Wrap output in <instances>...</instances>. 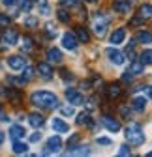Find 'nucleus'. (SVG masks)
<instances>
[{
  "label": "nucleus",
  "instance_id": "20",
  "mask_svg": "<svg viewBox=\"0 0 152 157\" xmlns=\"http://www.w3.org/2000/svg\"><path fill=\"white\" fill-rule=\"evenodd\" d=\"M10 136H11L13 140L21 139V136H25V129H23L21 125H11V127H10Z\"/></svg>",
  "mask_w": 152,
  "mask_h": 157
},
{
  "label": "nucleus",
  "instance_id": "18",
  "mask_svg": "<svg viewBox=\"0 0 152 157\" xmlns=\"http://www.w3.org/2000/svg\"><path fill=\"white\" fill-rule=\"evenodd\" d=\"M53 129H54L56 133H66V131L70 129V125L64 124L60 118H54V120H53Z\"/></svg>",
  "mask_w": 152,
  "mask_h": 157
},
{
  "label": "nucleus",
  "instance_id": "24",
  "mask_svg": "<svg viewBox=\"0 0 152 157\" xmlns=\"http://www.w3.org/2000/svg\"><path fill=\"white\" fill-rule=\"evenodd\" d=\"M137 41L139 43H152V34L150 32H139L137 34Z\"/></svg>",
  "mask_w": 152,
  "mask_h": 157
},
{
  "label": "nucleus",
  "instance_id": "2",
  "mask_svg": "<svg viewBox=\"0 0 152 157\" xmlns=\"http://www.w3.org/2000/svg\"><path fill=\"white\" fill-rule=\"evenodd\" d=\"M126 139L130 140L131 146H141L145 142V133L141 131L139 124H130L126 129Z\"/></svg>",
  "mask_w": 152,
  "mask_h": 157
},
{
  "label": "nucleus",
  "instance_id": "19",
  "mask_svg": "<svg viewBox=\"0 0 152 157\" xmlns=\"http://www.w3.org/2000/svg\"><path fill=\"white\" fill-rule=\"evenodd\" d=\"M28 122H30L32 127H42V125H43V116L38 114V112H34V114L28 116Z\"/></svg>",
  "mask_w": 152,
  "mask_h": 157
},
{
  "label": "nucleus",
  "instance_id": "39",
  "mask_svg": "<svg viewBox=\"0 0 152 157\" xmlns=\"http://www.w3.org/2000/svg\"><path fill=\"white\" fill-rule=\"evenodd\" d=\"M94 32H96L98 36H103V34H105V25H103V23H102V25L98 23L96 26H94Z\"/></svg>",
  "mask_w": 152,
  "mask_h": 157
},
{
  "label": "nucleus",
  "instance_id": "34",
  "mask_svg": "<svg viewBox=\"0 0 152 157\" xmlns=\"http://www.w3.org/2000/svg\"><path fill=\"white\" fill-rule=\"evenodd\" d=\"M23 49H25L26 52H30V51H32V39H30L28 36L23 39Z\"/></svg>",
  "mask_w": 152,
  "mask_h": 157
},
{
  "label": "nucleus",
  "instance_id": "12",
  "mask_svg": "<svg viewBox=\"0 0 152 157\" xmlns=\"http://www.w3.org/2000/svg\"><path fill=\"white\" fill-rule=\"evenodd\" d=\"M75 36H77V41H79V43H88V41H90V34H88V30L83 28V26H77V28H75Z\"/></svg>",
  "mask_w": 152,
  "mask_h": 157
},
{
  "label": "nucleus",
  "instance_id": "53",
  "mask_svg": "<svg viewBox=\"0 0 152 157\" xmlns=\"http://www.w3.org/2000/svg\"><path fill=\"white\" fill-rule=\"evenodd\" d=\"M0 110H2V107H0Z\"/></svg>",
  "mask_w": 152,
  "mask_h": 157
},
{
  "label": "nucleus",
  "instance_id": "50",
  "mask_svg": "<svg viewBox=\"0 0 152 157\" xmlns=\"http://www.w3.org/2000/svg\"><path fill=\"white\" fill-rule=\"evenodd\" d=\"M2 142H4V133L0 131V146H2Z\"/></svg>",
  "mask_w": 152,
  "mask_h": 157
},
{
  "label": "nucleus",
  "instance_id": "21",
  "mask_svg": "<svg viewBox=\"0 0 152 157\" xmlns=\"http://www.w3.org/2000/svg\"><path fill=\"white\" fill-rule=\"evenodd\" d=\"M143 69H145V64L139 60H131V67H130V73H134V75H141L143 73Z\"/></svg>",
  "mask_w": 152,
  "mask_h": 157
},
{
  "label": "nucleus",
  "instance_id": "45",
  "mask_svg": "<svg viewBox=\"0 0 152 157\" xmlns=\"http://www.w3.org/2000/svg\"><path fill=\"white\" fill-rule=\"evenodd\" d=\"M40 139H42V133H34V135L30 136V142H38Z\"/></svg>",
  "mask_w": 152,
  "mask_h": 157
},
{
  "label": "nucleus",
  "instance_id": "25",
  "mask_svg": "<svg viewBox=\"0 0 152 157\" xmlns=\"http://www.w3.org/2000/svg\"><path fill=\"white\" fill-rule=\"evenodd\" d=\"M141 62H143L145 66H150V64H152V51H150V49H146V51L141 52Z\"/></svg>",
  "mask_w": 152,
  "mask_h": 157
},
{
  "label": "nucleus",
  "instance_id": "7",
  "mask_svg": "<svg viewBox=\"0 0 152 157\" xmlns=\"http://www.w3.org/2000/svg\"><path fill=\"white\" fill-rule=\"evenodd\" d=\"M102 124H103L111 133H118V131H120V124L115 120V118H111V116H107V114L102 118Z\"/></svg>",
  "mask_w": 152,
  "mask_h": 157
},
{
  "label": "nucleus",
  "instance_id": "8",
  "mask_svg": "<svg viewBox=\"0 0 152 157\" xmlns=\"http://www.w3.org/2000/svg\"><path fill=\"white\" fill-rule=\"evenodd\" d=\"M77 37H75L73 34H70V32H66L64 36H62V45L66 47V49H70V51H75L77 49Z\"/></svg>",
  "mask_w": 152,
  "mask_h": 157
},
{
  "label": "nucleus",
  "instance_id": "22",
  "mask_svg": "<svg viewBox=\"0 0 152 157\" xmlns=\"http://www.w3.org/2000/svg\"><path fill=\"white\" fill-rule=\"evenodd\" d=\"M77 124H79V125H90V124H92L90 114H88V112H81V114L77 116Z\"/></svg>",
  "mask_w": 152,
  "mask_h": 157
},
{
  "label": "nucleus",
  "instance_id": "41",
  "mask_svg": "<svg viewBox=\"0 0 152 157\" xmlns=\"http://www.w3.org/2000/svg\"><path fill=\"white\" fill-rule=\"evenodd\" d=\"M96 101H98V97H90V99H86V107H88V110L96 109Z\"/></svg>",
  "mask_w": 152,
  "mask_h": 157
},
{
  "label": "nucleus",
  "instance_id": "35",
  "mask_svg": "<svg viewBox=\"0 0 152 157\" xmlns=\"http://www.w3.org/2000/svg\"><path fill=\"white\" fill-rule=\"evenodd\" d=\"M23 69H25V75H23V78H25V81H30V78L34 77V69H32V67H26V66H25Z\"/></svg>",
  "mask_w": 152,
  "mask_h": 157
},
{
  "label": "nucleus",
  "instance_id": "33",
  "mask_svg": "<svg viewBox=\"0 0 152 157\" xmlns=\"http://www.w3.org/2000/svg\"><path fill=\"white\" fill-rule=\"evenodd\" d=\"M62 6L64 8H77L79 6V0H62Z\"/></svg>",
  "mask_w": 152,
  "mask_h": 157
},
{
  "label": "nucleus",
  "instance_id": "48",
  "mask_svg": "<svg viewBox=\"0 0 152 157\" xmlns=\"http://www.w3.org/2000/svg\"><path fill=\"white\" fill-rule=\"evenodd\" d=\"M143 90H145V92H146V94L152 97V86H143Z\"/></svg>",
  "mask_w": 152,
  "mask_h": 157
},
{
  "label": "nucleus",
  "instance_id": "17",
  "mask_svg": "<svg viewBox=\"0 0 152 157\" xmlns=\"http://www.w3.org/2000/svg\"><path fill=\"white\" fill-rule=\"evenodd\" d=\"M47 58H49V62H53V64H60L62 62V52L58 49H49L47 51Z\"/></svg>",
  "mask_w": 152,
  "mask_h": 157
},
{
  "label": "nucleus",
  "instance_id": "32",
  "mask_svg": "<svg viewBox=\"0 0 152 157\" xmlns=\"http://www.w3.org/2000/svg\"><path fill=\"white\" fill-rule=\"evenodd\" d=\"M60 114H62V116H73V114H75V110H73V107L66 105V107H62V109H60Z\"/></svg>",
  "mask_w": 152,
  "mask_h": 157
},
{
  "label": "nucleus",
  "instance_id": "11",
  "mask_svg": "<svg viewBox=\"0 0 152 157\" xmlns=\"http://www.w3.org/2000/svg\"><path fill=\"white\" fill-rule=\"evenodd\" d=\"M2 95H6L10 101H13V103H19V99H21V94H19V90L17 88H2Z\"/></svg>",
  "mask_w": 152,
  "mask_h": 157
},
{
  "label": "nucleus",
  "instance_id": "4",
  "mask_svg": "<svg viewBox=\"0 0 152 157\" xmlns=\"http://www.w3.org/2000/svg\"><path fill=\"white\" fill-rule=\"evenodd\" d=\"M8 66H10L13 71H21V69L26 66V62H25V58H23V56L13 54V56H10V58H8Z\"/></svg>",
  "mask_w": 152,
  "mask_h": 157
},
{
  "label": "nucleus",
  "instance_id": "36",
  "mask_svg": "<svg viewBox=\"0 0 152 157\" xmlns=\"http://www.w3.org/2000/svg\"><path fill=\"white\" fill-rule=\"evenodd\" d=\"M10 23H11V19L4 13H0V26H10Z\"/></svg>",
  "mask_w": 152,
  "mask_h": 157
},
{
  "label": "nucleus",
  "instance_id": "42",
  "mask_svg": "<svg viewBox=\"0 0 152 157\" xmlns=\"http://www.w3.org/2000/svg\"><path fill=\"white\" fill-rule=\"evenodd\" d=\"M25 25H26V26H30V28H34V26L38 25V21H36L34 17H28V19H25Z\"/></svg>",
  "mask_w": 152,
  "mask_h": 157
},
{
  "label": "nucleus",
  "instance_id": "3",
  "mask_svg": "<svg viewBox=\"0 0 152 157\" xmlns=\"http://www.w3.org/2000/svg\"><path fill=\"white\" fill-rule=\"evenodd\" d=\"M62 148V139L60 136H51L47 140V146H45V151L43 153H56Z\"/></svg>",
  "mask_w": 152,
  "mask_h": 157
},
{
  "label": "nucleus",
  "instance_id": "27",
  "mask_svg": "<svg viewBox=\"0 0 152 157\" xmlns=\"http://www.w3.org/2000/svg\"><path fill=\"white\" fill-rule=\"evenodd\" d=\"M28 151V146L25 144V142H17L15 140V144H13V153H26Z\"/></svg>",
  "mask_w": 152,
  "mask_h": 157
},
{
  "label": "nucleus",
  "instance_id": "1",
  "mask_svg": "<svg viewBox=\"0 0 152 157\" xmlns=\"http://www.w3.org/2000/svg\"><path fill=\"white\" fill-rule=\"evenodd\" d=\"M30 101H32V105L42 107V109H54V107H58V99H56V95L51 94V92H34L30 95Z\"/></svg>",
  "mask_w": 152,
  "mask_h": 157
},
{
  "label": "nucleus",
  "instance_id": "28",
  "mask_svg": "<svg viewBox=\"0 0 152 157\" xmlns=\"http://www.w3.org/2000/svg\"><path fill=\"white\" fill-rule=\"evenodd\" d=\"M38 8H40L42 15H49L51 13V8H49V4L45 2V0H38Z\"/></svg>",
  "mask_w": 152,
  "mask_h": 157
},
{
  "label": "nucleus",
  "instance_id": "13",
  "mask_svg": "<svg viewBox=\"0 0 152 157\" xmlns=\"http://www.w3.org/2000/svg\"><path fill=\"white\" fill-rule=\"evenodd\" d=\"M124 37H126V30L124 28H117L115 32L111 34V43L113 45H118V43L124 41Z\"/></svg>",
  "mask_w": 152,
  "mask_h": 157
},
{
  "label": "nucleus",
  "instance_id": "23",
  "mask_svg": "<svg viewBox=\"0 0 152 157\" xmlns=\"http://www.w3.org/2000/svg\"><path fill=\"white\" fill-rule=\"evenodd\" d=\"M139 15H141V19H152V6H150V4H145V6H141V10H139Z\"/></svg>",
  "mask_w": 152,
  "mask_h": 157
},
{
  "label": "nucleus",
  "instance_id": "44",
  "mask_svg": "<svg viewBox=\"0 0 152 157\" xmlns=\"http://www.w3.org/2000/svg\"><path fill=\"white\" fill-rule=\"evenodd\" d=\"M98 144H103V146H109V144H111V139H105V136H100V139H98Z\"/></svg>",
  "mask_w": 152,
  "mask_h": 157
},
{
  "label": "nucleus",
  "instance_id": "15",
  "mask_svg": "<svg viewBox=\"0 0 152 157\" xmlns=\"http://www.w3.org/2000/svg\"><path fill=\"white\" fill-rule=\"evenodd\" d=\"M145 107H146V97H141V95L134 97V101H131V109L137 110V112H143Z\"/></svg>",
  "mask_w": 152,
  "mask_h": 157
},
{
  "label": "nucleus",
  "instance_id": "10",
  "mask_svg": "<svg viewBox=\"0 0 152 157\" xmlns=\"http://www.w3.org/2000/svg\"><path fill=\"white\" fill-rule=\"evenodd\" d=\"M0 39H2V43H6V45H15V43H17V39H19V36H17L15 30L10 28L4 36H0Z\"/></svg>",
  "mask_w": 152,
  "mask_h": 157
},
{
  "label": "nucleus",
  "instance_id": "51",
  "mask_svg": "<svg viewBox=\"0 0 152 157\" xmlns=\"http://www.w3.org/2000/svg\"><path fill=\"white\" fill-rule=\"evenodd\" d=\"M88 2H96V0H88Z\"/></svg>",
  "mask_w": 152,
  "mask_h": 157
},
{
  "label": "nucleus",
  "instance_id": "29",
  "mask_svg": "<svg viewBox=\"0 0 152 157\" xmlns=\"http://www.w3.org/2000/svg\"><path fill=\"white\" fill-rule=\"evenodd\" d=\"M17 4H19V8H21L23 11H30V8H32L30 0H17Z\"/></svg>",
  "mask_w": 152,
  "mask_h": 157
},
{
  "label": "nucleus",
  "instance_id": "37",
  "mask_svg": "<svg viewBox=\"0 0 152 157\" xmlns=\"http://www.w3.org/2000/svg\"><path fill=\"white\" fill-rule=\"evenodd\" d=\"M120 116L126 118V120H130V107H128V105H122V107H120Z\"/></svg>",
  "mask_w": 152,
  "mask_h": 157
},
{
  "label": "nucleus",
  "instance_id": "16",
  "mask_svg": "<svg viewBox=\"0 0 152 157\" xmlns=\"http://www.w3.org/2000/svg\"><path fill=\"white\" fill-rule=\"evenodd\" d=\"M38 73H40L43 78H51L53 77V69L47 62H42V64H38Z\"/></svg>",
  "mask_w": 152,
  "mask_h": 157
},
{
  "label": "nucleus",
  "instance_id": "46",
  "mask_svg": "<svg viewBox=\"0 0 152 157\" xmlns=\"http://www.w3.org/2000/svg\"><path fill=\"white\" fill-rule=\"evenodd\" d=\"M141 23H143V19H141V17H139V19L135 17V19H131V21H130V25H134V26H139Z\"/></svg>",
  "mask_w": 152,
  "mask_h": 157
},
{
  "label": "nucleus",
  "instance_id": "49",
  "mask_svg": "<svg viewBox=\"0 0 152 157\" xmlns=\"http://www.w3.org/2000/svg\"><path fill=\"white\" fill-rule=\"evenodd\" d=\"M2 2H4V6H13L15 0H2Z\"/></svg>",
  "mask_w": 152,
  "mask_h": 157
},
{
  "label": "nucleus",
  "instance_id": "5",
  "mask_svg": "<svg viewBox=\"0 0 152 157\" xmlns=\"http://www.w3.org/2000/svg\"><path fill=\"white\" fill-rule=\"evenodd\" d=\"M105 54L109 56V60L115 64V66H122V64H124V54H122L120 51H117V49H107Z\"/></svg>",
  "mask_w": 152,
  "mask_h": 157
},
{
  "label": "nucleus",
  "instance_id": "9",
  "mask_svg": "<svg viewBox=\"0 0 152 157\" xmlns=\"http://www.w3.org/2000/svg\"><path fill=\"white\" fill-rule=\"evenodd\" d=\"M66 97H68V101L71 103V105H81L85 99H83V95L77 92V90H73V88H68L66 90Z\"/></svg>",
  "mask_w": 152,
  "mask_h": 157
},
{
  "label": "nucleus",
  "instance_id": "43",
  "mask_svg": "<svg viewBox=\"0 0 152 157\" xmlns=\"http://www.w3.org/2000/svg\"><path fill=\"white\" fill-rule=\"evenodd\" d=\"M131 151H130V148L124 144V146H120V150H118V155H130Z\"/></svg>",
  "mask_w": 152,
  "mask_h": 157
},
{
  "label": "nucleus",
  "instance_id": "38",
  "mask_svg": "<svg viewBox=\"0 0 152 157\" xmlns=\"http://www.w3.org/2000/svg\"><path fill=\"white\" fill-rule=\"evenodd\" d=\"M45 32H47V36H49V37H54V36H56V28H54L51 23L45 26Z\"/></svg>",
  "mask_w": 152,
  "mask_h": 157
},
{
  "label": "nucleus",
  "instance_id": "40",
  "mask_svg": "<svg viewBox=\"0 0 152 157\" xmlns=\"http://www.w3.org/2000/svg\"><path fill=\"white\" fill-rule=\"evenodd\" d=\"M126 56L130 58V60H135V51H134V47H131V45H128V49H126Z\"/></svg>",
  "mask_w": 152,
  "mask_h": 157
},
{
  "label": "nucleus",
  "instance_id": "26",
  "mask_svg": "<svg viewBox=\"0 0 152 157\" xmlns=\"http://www.w3.org/2000/svg\"><path fill=\"white\" fill-rule=\"evenodd\" d=\"M79 140H81V136H79V133H73V135L70 136V140H68V148H70V150H73V148H77Z\"/></svg>",
  "mask_w": 152,
  "mask_h": 157
},
{
  "label": "nucleus",
  "instance_id": "30",
  "mask_svg": "<svg viewBox=\"0 0 152 157\" xmlns=\"http://www.w3.org/2000/svg\"><path fill=\"white\" fill-rule=\"evenodd\" d=\"M79 148H81V150H75V148H73V150H70V153H73V155H88V153H90V150H88L86 146H85V148H83V146H79Z\"/></svg>",
  "mask_w": 152,
  "mask_h": 157
},
{
  "label": "nucleus",
  "instance_id": "52",
  "mask_svg": "<svg viewBox=\"0 0 152 157\" xmlns=\"http://www.w3.org/2000/svg\"><path fill=\"white\" fill-rule=\"evenodd\" d=\"M0 36H2V28H0Z\"/></svg>",
  "mask_w": 152,
  "mask_h": 157
},
{
  "label": "nucleus",
  "instance_id": "31",
  "mask_svg": "<svg viewBox=\"0 0 152 157\" xmlns=\"http://www.w3.org/2000/svg\"><path fill=\"white\" fill-rule=\"evenodd\" d=\"M58 19H60L62 23H70L71 17H70V13H68L66 10H58Z\"/></svg>",
  "mask_w": 152,
  "mask_h": 157
},
{
  "label": "nucleus",
  "instance_id": "6",
  "mask_svg": "<svg viewBox=\"0 0 152 157\" xmlns=\"http://www.w3.org/2000/svg\"><path fill=\"white\" fill-rule=\"evenodd\" d=\"M131 2L134 0H113V8L118 13H128L131 10Z\"/></svg>",
  "mask_w": 152,
  "mask_h": 157
},
{
  "label": "nucleus",
  "instance_id": "47",
  "mask_svg": "<svg viewBox=\"0 0 152 157\" xmlns=\"http://www.w3.org/2000/svg\"><path fill=\"white\" fill-rule=\"evenodd\" d=\"M131 77H134V73H130V71H126V73L122 75V81H131Z\"/></svg>",
  "mask_w": 152,
  "mask_h": 157
},
{
  "label": "nucleus",
  "instance_id": "14",
  "mask_svg": "<svg viewBox=\"0 0 152 157\" xmlns=\"http://www.w3.org/2000/svg\"><path fill=\"white\" fill-rule=\"evenodd\" d=\"M120 94H122V88H120V84H109L107 86V95H109V99H117V97H120Z\"/></svg>",
  "mask_w": 152,
  "mask_h": 157
}]
</instances>
